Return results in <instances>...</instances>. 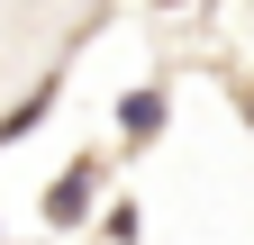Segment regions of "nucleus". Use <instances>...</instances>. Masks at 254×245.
<instances>
[{
	"mask_svg": "<svg viewBox=\"0 0 254 245\" xmlns=\"http://www.w3.org/2000/svg\"><path fill=\"white\" fill-rule=\"evenodd\" d=\"M91 182H100L91 164H73V173L55 182V200H46V218H55V227H82V218H91Z\"/></svg>",
	"mask_w": 254,
	"mask_h": 245,
	"instance_id": "1",
	"label": "nucleus"
},
{
	"mask_svg": "<svg viewBox=\"0 0 254 245\" xmlns=\"http://www.w3.org/2000/svg\"><path fill=\"white\" fill-rule=\"evenodd\" d=\"M118 127H127V136L145 145L154 127H164V91H127V109H118Z\"/></svg>",
	"mask_w": 254,
	"mask_h": 245,
	"instance_id": "2",
	"label": "nucleus"
}]
</instances>
